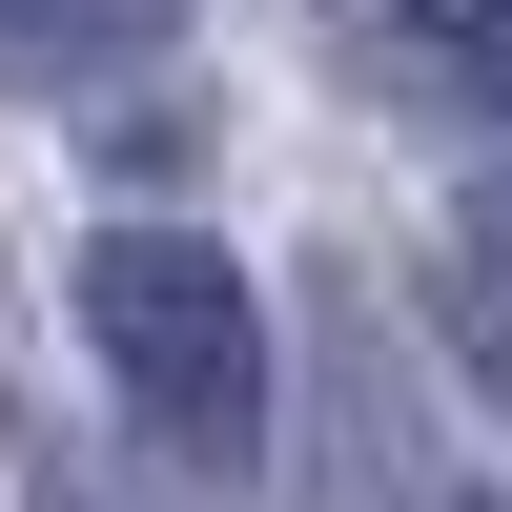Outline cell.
Instances as JSON below:
<instances>
[{"instance_id": "cell-1", "label": "cell", "mask_w": 512, "mask_h": 512, "mask_svg": "<svg viewBox=\"0 0 512 512\" xmlns=\"http://www.w3.org/2000/svg\"><path fill=\"white\" fill-rule=\"evenodd\" d=\"M82 349L144 410L164 472H246V451H267V287L205 226H103L82 246Z\"/></svg>"}, {"instance_id": "cell-2", "label": "cell", "mask_w": 512, "mask_h": 512, "mask_svg": "<svg viewBox=\"0 0 512 512\" xmlns=\"http://www.w3.org/2000/svg\"><path fill=\"white\" fill-rule=\"evenodd\" d=\"M185 41V0H0V103H82V82H144Z\"/></svg>"}, {"instance_id": "cell-3", "label": "cell", "mask_w": 512, "mask_h": 512, "mask_svg": "<svg viewBox=\"0 0 512 512\" xmlns=\"http://www.w3.org/2000/svg\"><path fill=\"white\" fill-rule=\"evenodd\" d=\"M410 62H431L451 103H492V123H512V0H410Z\"/></svg>"}, {"instance_id": "cell-4", "label": "cell", "mask_w": 512, "mask_h": 512, "mask_svg": "<svg viewBox=\"0 0 512 512\" xmlns=\"http://www.w3.org/2000/svg\"><path fill=\"white\" fill-rule=\"evenodd\" d=\"M451 328H472V369L512 390V205H472V226H451Z\"/></svg>"}]
</instances>
